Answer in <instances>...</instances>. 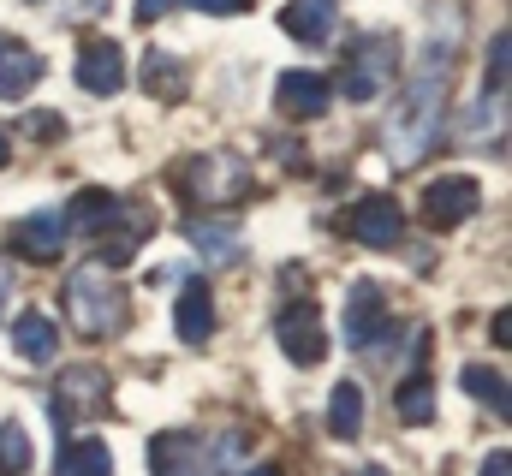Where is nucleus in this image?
Segmentation results:
<instances>
[{"instance_id": "nucleus-2", "label": "nucleus", "mask_w": 512, "mask_h": 476, "mask_svg": "<svg viewBox=\"0 0 512 476\" xmlns=\"http://www.w3.org/2000/svg\"><path fill=\"white\" fill-rule=\"evenodd\" d=\"M126 316H131L126 286L114 280L108 262H84V268L66 274V322H72V334H84V340H114V334L126 328Z\"/></svg>"}, {"instance_id": "nucleus-25", "label": "nucleus", "mask_w": 512, "mask_h": 476, "mask_svg": "<svg viewBox=\"0 0 512 476\" xmlns=\"http://www.w3.org/2000/svg\"><path fill=\"white\" fill-rule=\"evenodd\" d=\"M459 381H465V393H471V399H483L495 417H507V375H501V369H483V363H471Z\"/></svg>"}, {"instance_id": "nucleus-21", "label": "nucleus", "mask_w": 512, "mask_h": 476, "mask_svg": "<svg viewBox=\"0 0 512 476\" xmlns=\"http://www.w3.org/2000/svg\"><path fill=\"white\" fill-rule=\"evenodd\" d=\"M54 476H114V453H108V441H96V435L66 441V447L54 453Z\"/></svg>"}, {"instance_id": "nucleus-14", "label": "nucleus", "mask_w": 512, "mask_h": 476, "mask_svg": "<svg viewBox=\"0 0 512 476\" xmlns=\"http://www.w3.org/2000/svg\"><path fill=\"white\" fill-rule=\"evenodd\" d=\"M274 102H280L286 119H322L328 108H334V84H328L322 72H280Z\"/></svg>"}, {"instance_id": "nucleus-10", "label": "nucleus", "mask_w": 512, "mask_h": 476, "mask_svg": "<svg viewBox=\"0 0 512 476\" xmlns=\"http://www.w3.org/2000/svg\"><path fill=\"white\" fill-rule=\"evenodd\" d=\"M108 399V375L96 369V363H78V369H66L60 375V387H54V399H48V411H54V423L60 429H72L84 411H96Z\"/></svg>"}, {"instance_id": "nucleus-19", "label": "nucleus", "mask_w": 512, "mask_h": 476, "mask_svg": "<svg viewBox=\"0 0 512 476\" xmlns=\"http://www.w3.org/2000/svg\"><path fill=\"white\" fill-rule=\"evenodd\" d=\"M12 352L24 357V363H54V357H60V328H54L42 310H24V316L12 322Z\"/></svg>"}, {"instance_id": "nucleus-13", "label": "nucleus", "mask_w": 512, "mask_h": 476, "mask_svg": "<svg viewBox=\"0 0 512 476\" xmlns=\"http://www.w3.org/2000/svg\"><path fill=\"white\" fill-rule=\"evenodd\" d=\"M346 233L358 238V244H370V250H393L399 233H405V215H399L393 197H358L346 209Z\"/></svg>"}, {"instance_id": "nucleus-17", "label": "nucleus", "mask_w": 512, "mask_h": 476, "mask_svg": "<svg viewBox=\"0 0 512 476\" xmlns=\"http://www.w3.org/2000/svg\"><path fill=\"white\" fill-rule=\"evenodd\" d=\"M36 84H42V54H36L30 42L0 36V102H18V96H30Z\"/></svg>"}, {"instance_id": "nucleus-26", "label": "nucleus", "mask_w": 512, "mask_h": 476, "mask_svg": "<svg viewBox=\"0 0 512 476\" xmlns=\"http://www.w3.org/2000/svg\"><path fill=\"white\" fill-rule=\"evenodd\" d=\"M24 471H30V435L12 417V423H0V476H24Z\"/></svg>"}, {"instance_id": "nucleus-34", "label": "nucleus", "mask_w": 512, "mask_h": 476, "mask_svg": "<svg viewBox=\"0 0 512 476\" xmlns=\"http://www.w3.org/2000/svg\"><path fill=\"white\" fill-rule=\"evenodd\" d=\"M233 476H286L280 465H256V471H233Z\"/></svg>"}, {"instance_id": "nucleus-6", "label": "nucleus", "mask_w": 512, "mask_h": 476, "mask_svg": "<svg viewBox=\"0 0 512 476\" xmlns=\"http://www.w3.org/2000/svg\"><path fill=\"white\" fill-rule=\"evenodd\" d=\"M149 471L155 476H215V447L197 429H161L149 441Z\"/></svg>"}, {"instance_id": "nucleus-20", "label": "nucleus", "mask_w": 512, "mask_h": 476, "mask_svg": "<svg viewBox=\"0 0 512 476\" xmlns=\"http://www.w3.org/2000/svg\"><path fill=\"white\" fill-rule=\"evenodd\" d=\"M143 90L161 96V102H185V90H191V66H185L179 54H167V48H149V60H143Z\"/></svg>"}, {"instance_id": "nucleus-27", "label": "nucleus", "mask_w": 512, "mask_h": 476, "mask_svg": "<svg viewBox=\"0 0 512 476\" xmlns=\"http://www.w3.org/2000/svg\"><path fill=\"white\" fill-rule=\"evenodd\" d=\"M108 209H114V197L90 185V191H84V197H78V203L66 209V221H72V233H96V227L108 221Z\"/></svg>"}, {"instance_id": "nucleus-30", "label": "nucleus", "mask_w": 512, "mask_h": 476, "mask_svg": "<svg viewBox=\"0 0 512 476\" xmlns=\"http://www.w3.org/2000/svg\"><path fill=\"white\" fill-rule=\"evenodd\" d=\"M30 137H66V119L60 114H36L30 119Z\"/></svg>"}, {"instance_id": "nucleus-12", "label": "nucleus", "mask_w": 512, "mask_h": 476, "mask_svg": "<svg viewBox=\"0 0 512 476\" xmlns=\"http://www.w3.org/2000/svg\"><path fill=\"white\" fill-rule=\"evenodd\" d=\"M376 334H387V298L376 280H352L346 286V346L352 352H370Z\"/></svg>"}, {"instance_id": "nucleus-9", "label": "nucleus", "mask_w": 512, "mask_h": 476, "mask_svg": "<svg viewBox=\"0 0 512 476\" xmlns=\"http://www.w3.org/2000/svg\"><path fill=\"white\" fill-rule=\"evenodd\" d=\"M78 90H90V96H120L126 90V48L114 36H90L78 48Z\"/></svg>"}, {"instance_id": "nucleus-8", "label": "nucleus", "mask_w": 512, "mask_h": 476, "mask_svg": "<svg viewBox=\"0 0 512 476\" xmlns=\"http://www.w3.org/2000/svg\"><path fill=\"white\" fill-rule=\"evenodd\" d=\"M149 227H155V209H149V203H120V197H114L108 221L96 227V238H102V256H96V262H108V268H126L131 256L143 250Z\"/></svg>"}, {"instance_id": "nucleus-35", "label": "nucleus", "mask_w": 512, "mask_h": 476, "mask_svg": "<svg viewBox=\"0 0 512 476\" xmlns=\"http://www.w3.org/2000/svg\"><path fill=\"white\" fill-rule=\"evenodd\" d=\"M6 286H12V262L0 256V298H6Z\"/></svg>"}, {"instance_id": "nucleus-1", "label": "nucleus", "mask_w": 512, "mask_h": 476, "mask_svg": "<svg viewBox=\"0 0 512 476\" xmlns=\"http://www.w3.org/2000/svg\"><path fill=\"white\" fill-rule=\"evenodd\" d=\"M453 36H459V18L435 24V36L417 48V66L405 78V90L393 96V114L382 125V155L393 161V173H411L435 143H441V114H447V84H453Z\"/></svg>"}, {"instance_id": "nucleus-33", "label": "nucleus", "mask_w": 512, "mask_h": 476, "mask_svg": "<svg viewBox=\"0 0 512 476\" xmlns=\"http://www.w3.org/2000/svg\"><path fill=\"white\" fill-rule=\"evenodd\" d=\"M167 6H179V0H137V24H155Z\"/></svg>"}, {"instance_id": "nucleus-18", "label": "nucleus", "mask_w": 512, "mask_h": 476, "mask_svg": "<svg viewBox=\"0 0 512 476\" xmlns=\"http://www.w3.org/2000/svg\"><path fill=\"white\" fill-rule=\"evenodd\" d=\"M185 238H191V250H197L209 268H233V262H245V238H239L233 221H191Z\"/></svg>"}, {"instance_id": "nucleus-15", "label": "nucleus", "mask_w": 512, "mask_h": 476, "mask_svg": "<svg viewBox=\"0 0 512 476\" xmlns=\"http://www.w3.org/2000/svg\"><path fill=\"white\" fill-rule=\"evenodd\" d=\"M280 24H286V36H298L304 48H328L334 30H340V0H292V6L280 12Z\"/></svg>"}, {"instance_id": "nucleus-36", "label": "nucleus", "mask_w": 512, "mask_h": 476, "mask_svg": "<svg viewBox=\"0 0 512 476\" xmlns=\"http://www.w3.org/2000/svg\"><path fill=\"white\" fill-rule=\"evenodd\" d=\"M6 161H12V143H6V131H0V167H6Z\"/></svg>"}, {"instance_id": "nucleus-4", "label": "nucleus", "mask_w": 512, "mask_h": 476, "mask_svg": "<svg viewBox=\"0 0 512 476\" xmlns=\"http://www.w3.org/2000/svg\"><path fill=\"white\" fill-rule=\"evenodd\" d=\"M393 72H399V36H393V30H364V36L346 48V78H340V90H346V102L370 108V102H382L387 90H393Z\"/></svg>"}, {"instance_id": "nucleus-29", "label": "nucleus", "mask_w": 512, "mask_h": 476, "mask_svg": "<svg viewBox=\"0 0 512 476\" xmlns=\"http://www.w3.org/2000/svg\"><path fill=\"white\" fill-rule=\"evenodd\" d=\"M102 12H108V0H60L54 6L60 24H84V18H102Z\"/></svg>"}, {"instance_id": "nucleus-28", "label": "nucleus", "mask_w": 512, "mask_h": 476, "mask_svg": "<svg viewBox=\"0 0 512 476\" xmlns=\"http://www.w3.org/2000/svg\"><path fill=\"white\" fill-rule=\"evenodd\" d=\"M483 90H495V96H507V30L489 42V84Z\"/></svg>"}, {"instance_id": "nucleus-22", "label": "nucleus", "mask_w": 512, "mask_h": 476, "mask_svg": "<svg viewBox=\"0 0 512 476\" xmlns=\"http://www.w3.org/2000/svg\"><path fill=\"white\" fill-rule=\"evenodd\" d=\"M328 435L334 441H358L364 435V387L358 381L334 387V399H328Z\"/></svg>"}, {"instance_id": "nucleus-16", "label": "nucleus", "mask_w": 512, "mask_h": 476, "mask_svg": "<svg viewBox=\"0 0 512 476\" xmlns=\"http://www.w3.org/2000/svg\"><path fill=\"white\" fill-rule=\"evenodd\" d=\"M173 334H179L185 346H209V340H215V292H209L203 280H191V286L179 292V310H173Z\"/></svg>"}, {"instance_id": "nucleus-23", "label": "nucleus", "mask_w": 512, "mask_h": 476, "mask_svg": "<svg viewBox=\"0 0 512 476\" xmlns=\"http://www.w3.org/2000/svg\"><path fill=\"white\" fill-rule=\"evenodd\" d=\"M393 411H399L411 429H423V423L435 417V387H429V375H405L399 393H393Z\"/></svg>"}, {"instance_id": "nucleus-24", "label": "nucleus", "mask_w": 512, "mask_h": 476, "mask_svg": "<svg viewBox=\"0 0 512 476\" xmlns=\"http://www.w3.org/2000/svg\"><path fill=\"white\" fill-rule=\"evenodd\" d=\"M501 114H507V96L483 90V96H477V108H471V119H465V149H483V131L501 143Z\"/></svg>"}, {"instance_id": "nucleus-37", "label": "nucleus", "mask_w": 512, "mask_h": 476, "mask_svg": "<svg viewBox=\"0 0 512 476\" xmlns=\"http://www.w3.org/2000/svg\"><path fill=\"white\" fill-rule=\"evenodd\" d=\"M352 476H387L382 465H364V471H352Z\"/></svg>"}, {"instance_id": "nucleus-32", "label": "nucleus", "mask_w": 512, "mask_h": 476, "mask_svg": "<svg viewBox=\"0 0 512 476\" xmlns=\"http://www.w3.org/2000/svg\"><path fill=\"white\" fill-rule=\"evenodd\" d=\"M483 476H512V453L507 447H495V453L483 459Z\"/></svg>"}, {"instance_id": "nucleus-3", "label": "nucleus", "mask_w": 512, "mask_h": 476, "mask_svg": "<svg viewBox=\"0 0 512 476\" xmlns=\"http://www.w3.org/2000/svg\"><path fill=\"white\" fill-rule=\"evenodd\" d=\"M173 185L185 203H203V209H221V203H245L251 197V161L233 155V149H203L191 161L173 167Z\"/></svg>"}, {"instance_id": "nucleus-11", "label": "nucleus", "mask_w": 512, "mask_h": 476, "mask_svg": "<svg viewBox=\"0 0 512 476\" xmlns=\"http://www.w3.org/2000/svg\"><path fill=\"white\" fill-rule=\"evenodd\" d=\"M477 209H483V191H477V179H465V173L435 179V185L423 191V221H429V227H465Z\"/></svg>"}, {"instance_id": "nucleus-5", "label": "nucleus", "mask_w": 512, "mask_h": 476, "mask_svg": "<svg viewBox=\"0 0 512 476\" xmlns=\"http://www.w3.org/2000/svg\"><path fill=\"white\" fill-rule=\"evenodd\" d=\"M274 340H280V352L292 357L298 369H316V363L328 357V334H322V310H316V298L286 304V310L274 316Z\"/></svg>"}, {"instance_id": "nucleus-7", "label": "nucleus", "mask_w": 512, "mask_h": 476, "mask_svg": "<svg viewBox=\"0 0 512 476\" xmlns=\"http://www.w3.org/2000/svg\"><path fill=\"white\" fill-rule=\"evenodd\" d=\"M6 244L24 256V262H60V250L72 244V221L66 209H36V215H18L6 227Z\"/></svg>"}, {"instance_id": "nucleus-31", "label": "nucleus", "mask_w": 512, "mask_h": 476, "mask_svg": "<svg viewBox=\"0 0 512 476\" xmlns=\"http://www.w3.org/2000/svg\"><path fill=\"white\" fill-rule=\"evenodd\" d=\"M185 6H197V12H221V18H227V12H245L251 0H185Z\"/></svg>"}]
</instances>
